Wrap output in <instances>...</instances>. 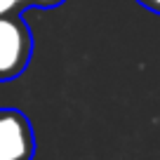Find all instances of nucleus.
I'll return each mask as SVG.
<instances>
[{
  "instance_id": "4",
  "label": "nucleus",
  "mask_w": 160,
  "mask_h": 160,
  "mask_svg": "<svg viewBox=\"0 0 160 160\" xmlns=\"http://www.w3.org/2000/svg\"><path fill=\"white\" fill-rule=\"evenodd\" d=\"M64 0H28V5H33V7H42V10H50V7H57V5H61Z\"/></svg>"
},
{
  "instance_id": "1",
  "label": "nucleus",
  "mask_w": 160,
  "mask_h": 160,
  "mask_svg": "<svg viewBox=\"0 0 160 160\" xmlns=\"http://www.w3.org/2000/svg\"><path fill=\"white\" fill-rule=\"evenodd\" d=\"M33 54V35L19 12L0 17V80H14Z\"/></svg>"
},
{
  "instance_id": "6",
  "label": "nucleus",
  "mask_w": 160,
  "mask_h": 160,
  "mask_svg": "<svg viewBox=\"0 0 160 160\" xmlns=\"http://www.w3.org/2000/svg\"><path fill=\"white\" fill-rule=\"evenodd\" d=\"M14 2H17V5H19V7H24V5H28V0H14Z\"/></svg>"
},
{
  "instance_id": "3",
  "label": "nucleus",
  "mask_w": 160,
  "mask_h": 160,
  "mask_svg": "<svg viewBox=\"0 0 160 160\" xmlns=\"http://www.w3.org/2000/svg\"><path fill=\"white\" fill-rule=\"evenodd\" d=\"M21 7L17 5L14 0H0V17L2 14H10V12H19Z\"/></svg>"
},
{
  "instance_id": "2",
  "label": "nucleus",
  "mask_w": 160,
  "mask_h": 160,
  "mask_svg": "<svg viewBox=\"0 0 160 160\" xmlns=\"http://www.w3.org/2000/svg\"><path fill=\"white\" fill-rule=\"evenodd\" d=\"M35 134L17 108H0V160H33Z\"/></svg>"
},
{
  "instance_id": "5",
  "label": "nucleus",
  "mask_w": 160,
  "mask_h": 160,
  "mask_svg": "<svg viewBox=\"0 0 160 160\" xmlns=\"http://www.w3.org/2000/svg\"><path fill=\"white\" fill-rule=\"evenodd\" d=\"M141 7H146L148 12H153V14H160V0H137Z\"/></svg>"
}]
</instances>
